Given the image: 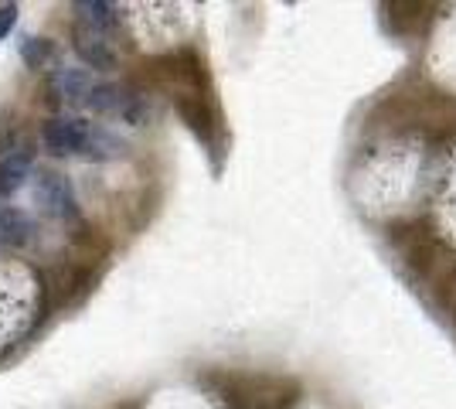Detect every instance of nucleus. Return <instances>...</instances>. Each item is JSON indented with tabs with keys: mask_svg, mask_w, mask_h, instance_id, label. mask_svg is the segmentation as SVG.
Here are the masks:
<instances>
[{
	"mask_svg": "<svg viewBox=\"0 0 456 409\" xmlns=\"http://www.w3.org/2000/svg\"><path fill=\"white\" fill-rule=\"evenodd\" d=\"M130 102H134V96H126L119 86H113V82H95L82 106L99 113V117H106V113H126Z\"/></svg>",
	"mask_w": 456,
	"mask_h": 409,
	"instance_id": "423d86ee",
	"label": "nucleus"
},
{
	"mask_svg": "<svg viewBox=\"0 0 456 409\" xmlns=\"http://www.w3.org/2000/svg\"><path fill=\"white\" fill-rule=\"evenodd\" d=\"M55 59V45L48 38H24L20 41V61L31 69V72H38V69H48Z\"/></svg>",
	"mask_w": 456,
	"mask_h": 409,
	"instance_id": "9d476101",
	"label": "nucleus"
},
{
	"mask_svg": "<svg viewBox=\"0 0 456 409\" xmlns=\"http://www.w3.org/2000/svg\"><path fill=\"white\" fill-rule=\"evenodd\" d=\"M31 181H35V201H38L41 212L58 218V222H72L76 218L78 198L69 177L52 171V168H38Z\"/></svg>",
	"mask_w": 456,
	"mask_h": 409,
	"instance_id": "f257e3e1",
	"label": "nucleus"
},
{
	"mask_svg": "<svg viewBox=\"0 0 456 409\" xmlns=\"http://www.w3.org/2000/svg\"><path fill=\"white\" fill-rule=\"evenodd\" d=\"M95 82L86 69H55L48 76V96L55 102H86Z\"/></svg>",
	"mask_w": 456,
	"mask_h": 409,
	"instance_id": "39448f33",
	"label": "nucleus"
},
{
	"mask_svg": "<svg viewBox=\"0 0 456 409\" xmlns=\"http://www.w3.org/2000/svg\"><path fill=\"white\" fill-rule=\"evenodd\" d=\"M72 11L78 14V24L93 28V31H99V35L119 24V7L110 4V0H76Z\"/></svg>",
	"mask_w": 456,
	"mask_h": 409,
	"instance_id": "0eeeda50",
	"label": "nucleus"
},
{
	"mask_svg": "<svg viewBox=\"0 0 456 409\" xmlns=\"http://www.w3.org/2000/svg\"><path fill=\"white\" fill-rule=\"evenodd\" d=\"M31 177H35V160L28 147H14L0 157V198L18 195Z\"/></svg>",
	"mask_w": 456,
	"mask_h": 409,
	"instance_id": "20e7f679",
	"label": "nucleus"
},
{
	"mask_svg": "<svg viewBox=\"0 0 456 409\" xmlns=\"http://www.w3.org/2000/svg\"><path fill=\"white\" fill-rule=\"evenodd\" d=\"M35 235V222L20 209L0 205V246H24Z\"/></svg>",
	"mask_w": 456,
	"mask_h": 409,
	"instance_id": "6e6552de",
	"label": "nucleus"
},
{
	"mask_svg": "<svg viewBox=\"0 0 456 409\" xmlns=\"http://www.w3.org/2000/svg\"><path fill=\"white\" fill-rule=\"evenodd\" d=\"M72 48H76L78 61L95 69V72H106V69L116 65V55H113V48H110V41L102 38L99 31H93V28L78 24V20H76V28H72Z\"/></svg>",
	"mask_w": 456,
	"mask_h": 409,
	"instance_id": "7ed1b4c3",
	"label": "nucleus"
},
{
	"mask_svg": "<svg viewBox=\"0 0 456 409\" xmlns=\"http://www.w3.org/2000/svg\"><path fill=\"white\" fill-rule=\"evenodd\" d=\"M89 130L93 123L78 117H52L45 127H41V143L45 151L55 157H72L86 151V140H89Z\"/></svg>",
	"mask_w": 456,
	"mask_h": 409,
	"instance_id": "f03ea898",
	"label": "nucleus"
},
{
	"mask_svg": "<svg viewBox=\"0 0 456 409\" xmlns=\"http://www.w3.org/2000/svg\"><path fill=\"white\" fill-rule=\"evenodd\" d=\"M18 4H0V41L7 38L11 31H14V24H18Z\"/></svg>",
	"mask_w": 456,
	"mask_h": 409,
	"instance_id": "9b49d317",
	"label": "nucleus"
},
{
	"mask_svg": "<svg viewBox=\"0 0 456 409\" xmlns=\"http://www.w3.org/2000/svg\"><path fill=\"white\" fill-rule=\"evenodd\" d=\"M86 157H93V160H116V157L126 154V143L119 140L116 134H110V130H102V127H95L89 130V140H86V151H82Z\"/></svg>",
	"mask_w": 456,
	"mask_h": 409,
	"instance_id": "1a4fd4ad",
	"label": "nucleus"
}]
</instances>
